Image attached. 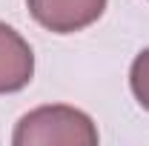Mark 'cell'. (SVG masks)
I'll list each match as a JSON object with an SVG mask.
<instances>
[{"mask_svg":"<svg viewBox=\"0 0 149 146\" xmlns=\"http://www.w3.org/2000/svg\"><path fill=\"white\" fill-rule=\"evenodd\" d=\"M100 140L95 120L86 112L49 103L26 112L12 132L15 146H95Z\"/></svg>","mask_w":149,"mask_h":146,"instance_id":"6da1fadb","label":"cell"},{"mask_svg":"<svg viewBox=\"0 0 149 146\" xmlns=\"http://www.w3.org/2000/svg\"><path fill=\"white\" fill-rule=\"evenodd\" d=\"M37 26L52 35H74L89 29L106 12V0H26Z\"/></svg>","mask_w":149,"mask_h":146,"instance_id":"7a4b0ae2","label":"cell"},{"mask_svg":"<svg viewBox=\"0 0 149 146\" xmlns=\"http://www.w3.org/2000/svg\"><path fill=\"white\" fill-rule=\"evenodd\" d=\"M35 77V52L29 40L0 20V95L26 89Z\"/></svg>","mask_w":149,"mask_h":146,"instance_id":"3957f363","label":"cell"},{"mask_svg":"<svg viewBox=\"0 0 149 146\" xmlns=\"http://www.w3.org/2000/svg\"><path fill=\"white\" fill-rule=\"evenodd\" d=\"M129 89H132V95H135V100H138V106L149 112V49H143L141 55L132 60Z\"/></svg>","mask_w":149,"mask_h":146,"instance_id":"277c9868","label":"cell"}]
</instances>
